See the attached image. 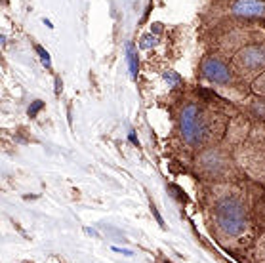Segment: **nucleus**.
Here are the masks:
<instances>
[{"label":"nucleus","mask_w":265,"mask_h":263,"mask_svg":"<svg viewBox=\"0 0 265 263\" xmlns=\"http://www.w3.org/2000/svg\"><path fill=\"white\" fill-rule=\"evenodd\" d=\"M258 261L265 263V237L258 242Z\"/></svg>","instance_id":"obj_11"},{"label":"nucleus","mask_w":265,"mask_h":263,"mask_svg":"<svg viewBox=\"0 0 265 263\" xmlns=\"http://www.w3.org/2000/svg\"><path fill=\"white\" fill-rule=\"evenodd\" d=\"M151 210H153V214H155V218H157V221H159V223H160V227H164V221H162V218H160L159 210H157L155 206H151Z\"/></svg>","instance_id":"obj_12"},{"label":"nucleus","mask_w":265,"mask_h":263,"mask_svg":"<svg viewBox=\"0 0 265 263\" xmlns=\"http://www.w3.org/2000/svg\"><path fill=\"white\" fill-rule=\"evenodd\" d=\"M114 252H121V254H124V256H132V252L130 250H122V248H116V246H113Z\"/></svg>","instance_id":"obj_13"},{"label":"nucleus","mask_w":265,"mask_h":263,"mask_svg":"<svg viewBox=\"0 0 265 263\" xmlns=\"http://www.w3.org/2000/svg\"><path fill=\"white\" fill-rule=\"evenodd\" d=\"M153 31H155V33H159V31H160V23H155V27H153Z\"/></svg>","instance_id":"obj_16"},{"label":"nucleus","mask_w":265,"mask_h":263,"mask_svg":"<svg viewBox=\"0 0 265 263\" xmlns=\"http://www.w3.org/2000/svg\"><path fill=\"white\" fill-rule=\"evenodd\" d=\"M200 76L206 78L214 86H220V88H229L233 92H241V94H248L252 92L250 86L246 84L235 75V71L229 65V60L221 57L218 53H206L204 57L200 60Z\"/></svg>","instance_id":"obj_5"},{"label":"nucleus","mask_w":265,"mask_h":263,"mask_svg":"<svg viewBox=\"0 0 265 263\" xmlns=\"http://www.w3.org/2000/svg\"><path fill=\"white\" fill-rule=\"evenodd\" d=\"M126 50H128L130 76H132V78H137V67H139V61H137V52H136V48H134V44L130 42V44L126 46Z\"/></svg>","instance_id":"obj_6"},{"label":"nucleus","mask_w":265,"mask_h":263,"mask_svg":"<svg viewBox=\"0 0 265 263\" xmlns=\"http://www.w3.org/2000/svg\"><path fill=\"white\" fill-rule=\"evenodd\" d=\"M128 137H130V141L134 143V145H137V137H136V134H130Z\"/></svg>","instance_id":"obj_15"},{"label":"nucleus","mask_w":265,"mask_h":263,"mask_svg":"<svg viewBox=\"0 0 265 263\" xmlns=\"http://www.w3.org/2000/svg\"><path fill=\"white\" fill-rule=\"evenodd\" d=\"M60 92H61V80L55 78V94H60Z\"/></svg>","instance_id":"obj_14"},{"label":"nucleus","mask_w":265,"mask_h":263,"mask_svg":"<svg viewBox=\"0 0 265 263\" xmlns=\"http://www.w3.org/2000/svg\"><path fill=\"white\" fill-rule=\"evenodd\" d=\"M42 107H44V101H40V99L33 101V103H31V107H29V116H31V119H35V116L38 114V111H40Z\"/></svg>","instance_id":"obj_9"},{"label":"nucleus","mask_w":265,"mask_h":263,"mask_svg":"<svg viewBox=\"0 0 265 263\" xmlns=\"http://www.w3.org/2000/svg\"><path fill=\"white\" fill-rule=\"evenodd\" d=\"M162 76H164V80L168 82V86H172V88H180L183 84V78L178 73H174V71H166Z\"/></svg>","instance_id":"obj_7"},{"label":"nucleus","mask_w":265,"mask_h":263,"mask_svg":"<svg viewBox=\"0 0 265 263\" xmlns=\"http://www.w3.org/2000/svg\"><path fill=\"white\" fill-rule=\"evenodd\" d=\"M229 65L235 71V75L252 88V84L265 73V37L243 46L229 60Z\"/></svg>","instance_id":"obj_3"},{"label":"nucleus","mask_w":265,"mask_h":263,"mask_svg":"<svg viewBox=\"0 0 265 263\" xmlns=\"http://www.w3.org/2000/svg\"><path fill=\"white\" fill-rule=\"evenodd\" d=\"M157 44V37H153V35H145L143 38H141V42H139V46L143 48V50H147V48H151V46Z\"/></svg>","instance_id":"obj_10"},{"label":"nucleus","mask_w":265,"mask_h":263,"mask_svg":"<svg viewBox=\"0 0 265 263\" xmlns=\"http://www.w3.org/2000/svg\"><path fill=\"white\" fill-rule=\"evenodd\" d=\"M35 50H37V53H38V55H40V60H42V65H44L46 69H52V61H50V53L46 52V50H44V48H42V46H37Z\"/></svg>","instance_id":"obj_8"},{"label":"nucleus","mask_w":265,"mask_h":263,"mask_svg":"<svg viewBox=\"0 0 265 263\" xmlns=\"http://www.w3.org/2000/svg\"><path fill=\"white\" fill-rule=\"evenodd\" d=\"M197 96L200 103L189 101L183 107L180 116V128H182L183 141L195 147V149H208L220 141L227 130V116L214 109L212 103L218 101L220 96L214 90L198 88Z\"/></svg>","instance_id":"obj_1"},{"label":"nucleus","mask_w":265,"mask_h":263,"mask_svg":"<svg viewBox=\"0 0 265 263\" xmlns=\"http://www.w3.org/2000/svg\"><path fill=\"white\" fill-rule=\"evenodd\" d=\"M229 17L265 21V0H214L212 6L204 12L208 23Z\"/></svg>","instance_id":"obj_4"},{"label":"nucleus","mask_w":265,"mask_h":263,"mask_svg":"<svg viewBox=\"0 0 265 263\" xmlns=\"http://www.w3.org/2000/svg\"><path fill=\"white\" fill-rule=\"evenodd\" d=\"M216 231L223 239H239L248 229V210L241 191L233 187H223L221 195L216 198L212 208Z\"/></svg>","instance_id":"obj_2"}]
</instances>
